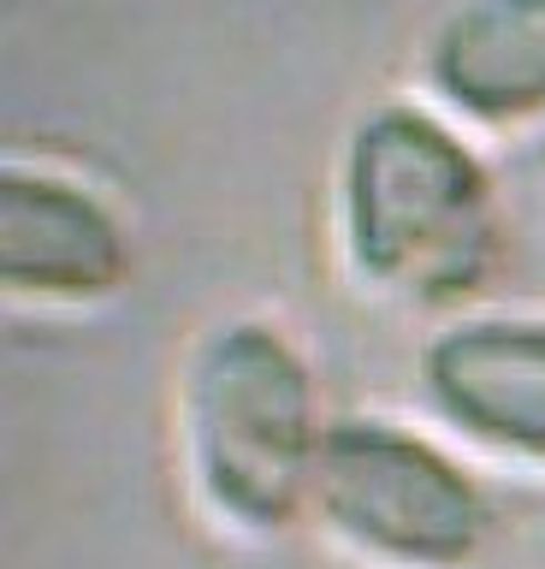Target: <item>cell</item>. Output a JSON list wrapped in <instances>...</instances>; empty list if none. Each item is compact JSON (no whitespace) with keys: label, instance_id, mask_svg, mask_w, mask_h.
<instances>
[{"label":"cell","instance_id":"277c9868","mask_svg":"<svg viewBox=\"0 0 545 569\" xmlns=\"http://www.w3.org/2000/svg\"><path fill=\"white\" fill-rule=\"evenodd\" d=\"M131 231L108 196L78 178L0 160V297L90 309L125 291Z\"/></svg>","mask_w":545,"mask_h":569},{"label":"cell","instance_id":"8992f818","mask_svg":"<svg viewBox=\"0 0 545 569\" xmlns=\"http://www.w3.org/2000/svg\"><path fill=\"white\" fill-rule=\"evenodd\" d=\"M427 83L474 124L545 119V0H463L427 42Z\"/></svg>","mask_w":545,"mask_h":569},{"label":"cell","instance_id":"6da1fadb","mask_svg":"<svg viewBox=\"0 0 545 569\" xmlns=\"http://www.w3.org/2000/svg\"><path fill=\"white\" fill-rule=\"evenodd\" d=\"M339 220L356 279L415 309L474 297L504 249L486 160L415 101H385L350 131Z\"/></svg>","mask_w":545,"mask_h":569},{"label":"cell","instance_id":"5b68a950","mask_svg":"<svg viewBox=\"0 0 545 569\" xmlns=\"http://www.w3.org/2000/svg\"><path fill=\"white\" fill-rule=\"evenodd\" d=\"M421 386L456 433L545 469V315L456 320L421 350Z\"/></svg>","mask_w":545,"mask_h":569},{"label":"cell","instance_id":"3957f363","mask_svg":"<svg viewBox=\"0 0 545 569\" xmlns=\"http://www.w3.org/2000/svg\"><path fill=\"white\" fill-rule=\"evenodd\" d=\"M309 505L344 551L380 569H468L492 533L481 480L445 445L380 416L326 421Z\"/></svg>","mask_w":545,"mask_h":569},{"label":"cell","instance_id":"7a4b0ae2","mask_svg":"<svg viewBox=\"0 0 545 569\" xmlns=\"http://www.w3.org/2000/svg\"><path fill=\"white\" fill-rule=\"evenodd\" d=\"M321 391L296 338L273 320H225L184 373V457L202 505L232 533L273 540L309 510Z\"/></svg>","mask_w":545,"mask_h":569}]
</instances>
